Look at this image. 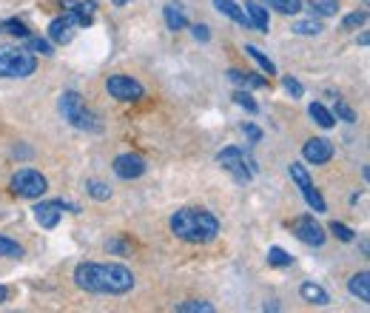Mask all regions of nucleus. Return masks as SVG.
<instances>
[{
  "label": "nucleus",
  "mask_w": 370,
  "mask_h": 313,
  "mask_svg": "<svg viewBox=\"0 0 370 313\" xmlns=\"http://www.w3.org/2000/svg\"><path fill=\"white\" fill-rule=\"evenodd\" d=\"M74 282L77 288L89 290V293H128L134 288V273L125 265H97V262H86L77 265L74 271Z\"/></svg>",
  "instance_id": "f257e3e1"
},
{
  "label": "nucleus",
  "mask_w": 370,
  "mask_h": 313,
  "mask_svg": "<svg viewBox=\"0 0 370 313\" xmlns=\"http://www.w3.org/2000/svg\"><path fill=\"white\" fill-rule=\"evenodd\" d=\"M171 231H174V237L185 239V242L203 245L220 234V220L200 208H182L171 217Z\"/></svg>",
  "instance_id": "f03ea898"
},
{
  "label": "nucleus",
  "mask_w": 370,
  "mask_h": 313,
  "mask_svg": "<svg viewBox=\"0 0 370 313\" xmlns=\"http://www.w3.org/2000/svg\"><path fill=\"white\" fill-rule=\"evenodd\" d=\"M60 111H63V117H66L74 128H80V131H100L97 114H94L91 108H86V103H83V97H80L77 91H66V94L60 97Z\"/></svg>",
  "instance_id": "7ed1b4c3"
},
{
  "label": "nucleus",
  "mask_w": 370,
  "mask_h": 313,
  "mask_svg": "<svg viewBox=\"0 0 370 313\" xmlns=\"http://www.w3.org/2000/svg\"><path fill=\"white\" fill-rule=\"evenodd\" d=\"M35 57L21 49H0V77H29L35 74Z\"/></svg>",
  "instance_id": "20e7f679"
},
{
  "label": "nucleus",
  "mask_w": 370,
  "mask_h": 313,
  "mask_svg": "<svg viewBox=\"0 0 370 313\" xmlns=\"http://www.w3.org/2000/svg\"><path fill=\"white\" fill-rule=\"evenodd\" d=\"M9 186H12V191L18 197H26V200H38V197H43L49 191V180L40 171H35V169H21L12 177Z\"/></svg>",
  "instance_id": "39448f33"
},
{
  "label": "nucleus",
  "mask_w": 370,
  "mask_h": 313,
  "mask_svg": "<svg viewBox=\"0 0 370 313\" xmlns=\"http://www.w3.org/2000/svg\"><path fill=\"white\" fill-rule=\"evenodd\" d=\"M217 163L234 177V180H240V183H248L251 177H254V171L245 166V154L237 148V145H228V148H223L220 154H217Z\"/></svg>",
  "instance_id": "423d86ee"
},
{
  "label": "nucleus",
  "mask_w": 370,
  "mask_h": 313,
  "mask_svg": "<svg viewBox=\"0 0 370 313\" xmlns=\"http://www.w3.org/2000/svg\"><path fill=\"white\" fill-rule=\"evenodd\" d=\"M291 180L299 186V191H302L305 203H308V205H310L316 214H325V211H327V205H325L322 194L313 188V183H310V177H308V169H305V166H299V163H291Z\"/></svg>",
  "instance_id": "0eeeda50"
},
{
  "label": "nucleus",
  "mask_w": 370,
  "mask_h": 313,
  "mask_svg": "<svg viewBox=\"0 0 370 313\" xmlns=\"http://www.w3.org/2000/svg\"><path fill=\"white\" fill-rule=\"evenodd\" d=\"M106 89H108L111 97H117V100H123V103H134V100H142V97H145V89H142L137 80L125 77V74L108 77V80H106Z\"/></svg>",
  "instance_id": "6e6552de"
},
{
  "label": "nucleus",
  "mask_w": 370,
  "mask_h": 313,
  "mask_svg": "<svg viewBox=\"0 0 370 313\" xmlns=\"http://www.w3.org/2000/svg\"><path fill=\"white\" fill-rule=\"evenodd\" d=\"M66 208H74V205H66V203H60V200L38 203V205H35V220H38L40 228H57V222H60V217H63ZM74 211H77V208H74Z\"/></svg>",
  "instance_id": "1a4fd4ad"
},
{
  "label": "nucleus",
  "mask_w": 370,
  "mask_h": 313,
  "mask_svg": "<svg viewBox=\"0 0 370 313\" xmlns=\"http://www.w3.org/2000/svg\"><path fill=\"white\" fill-rule=\"evenodd\" d=\"M114 174L120 180H137L145 174V160L140 154H120L114 160Z\"/></svg>",
  "instance_id": "9d476101"
},
{
  "label": "nucleus",
  "mask_w": 370,
  "mask_h": 313,
  "mask_svg": "<svg viewBox=\"0 0 370 313\" xmlns=\"http://www.w3.org/2000/svg\"><path fill=\"white\" fill-rule=\"evenodd\" d=\"M293 234H296L305 245H313V248L325 245V231H322V225L313 222V217H299V220L293 222Z\"/></svg>",
  "instance_id": "9b49d317"
},
{
  "label": "nucleus",
  "mask_w": 370,
  "mask_h": 313,
  "mask_svg": "<svg viewBox=\"0 0 370 313\" xmlns=\"http://www.w3.org/2000/svg\"><path fill=\"white\" fill-rule=\"evenodd\" d=\"M302 154H305V160H308V163H313V166H325V163H330V156H333V145H330L325 137H313V140L305 142Z\"/></svg>",
  "instance_id": "f8f14e48"
},
{
  "label": "nucleus",
  "mask_w": 370,
  "mask_h": 313,
  "mask_svg": "<svg viewBox=\"0 0 370 313\" xmlns=\"http://www.w3.org/2000/svg\"><path fill=\"white\" fill-rule=\"evenodd\" d=\"M214 6H217V12L220 15H225V18H231L234 23H240V26H251V21H248V15L234 4V0H214Z\"/></svg>",
  "instance_id": "ddd939ff"
},
{
  "label": "nucleus",
  "mask_w": 370,
  "mask_h": 313,
  "mask_svg": "<svg viewBox=\"0 0 370 313\" xmlns=\"http://www.w3.org/2000/svg\"><path fill=\"white\" fill-rule=\"evenodd\" d=\"M72 35H74V29H72V21H69V18H57V21H52V26H49V38H52L55 43H69Z\"/></svg>",
  "instance_id": "4468645a"
},
{
  "label": "nucleus",
  "mask_w": 370,
  "mask_h": 313,
  "mask_svg": "<svg viewBox=\"0 0 370 313\" xmlns=\"http://www.w3.org/2000/svg\"><path fill=\"white\" fill-rule=\"evenodd\" d=\"M350 293L353 296H359L361 302H370V273L367 271H361V273H356L353 279H350Z\"/></svg>",
  "instance_id": "2eb2a0df"
},
{
  "label": "nucleus",
  "mask_w": 370,
  "mask_h": 313,
  "mask_svg": "<svg viewBox=\"0 0 370 313\" xmlns=\"http://www.w3.org/2000/svg\"><path fill=\"white\" fill-rule=\"evenodd\" d=\"M299 296H302L305 302H310V305H327L325 288H319V285H313V282H305V285L299 288Z\"/></svg>",
  "instance_id": "dca6fc26"
},
{
  "label": "nucleus",
  "mask_w": 370,
  "mask_h": 313,
  "mask_svg": "<svg viewBox=\"0 0 370 313\" xmlns=\"http://www.w3.org/2000/svg\"><path fill=\"white\" fill-rule=\"evenodd\" d=\"M248 21H251V26L257 29V32H268V12L259 6V4H254V0H251V4H248Z\"/></svg>",
  "instance_id": "f3484780"
},
{
  "label": "nucleus",
  "mask_w": 370,
  "mask_h": 313,
  "mask_svg": "<svg viewBox=\"0 0 370 313\" xmlns=\"http://www.w3.org/2000/svg\"><path fill=\"white\" fill-rule=\"evenodd\" d=\"M165 23H168V29H174V32H179V29L189 26V21H185V15H182V9H179L176 4H168V6H165Z\"/></svg>",
  "instance_id": "a211bd4d"
},
{
  "label": "nucleus",
  "mask_w": 370,
  "mask_h": 313,
  "mask_svg": "<svg viewBox=\"0 0 370 313\" xmlns=\"http://www.w3.org/2000/svg\"><path fill=\"white\" fill-rule=\"evenodd\" d=\"M310 12L319 18H333L339 12V0H310Z\"/></svg>",
  "instance_id": "6ab92c4d"
},
{
  "label": "nucleus",
  "mask_w": 370,
  "mask_h": 313,
  "mask_svg": "<svg viewBox=\"0 0 370 313\" xmlns=\"http://www.w3.org/2000/svg\"><path fill=\"white\" fill-rule=\"evenodd\" d=\"M308 111H310V117H313V120H316L322 128H333V125H336V117H333V114H330V111H327L322 103H313Z\"/></svg>",
  "instance_id": "aec40b11"
},
{
  "label": "nucleus",
  "mask_w": 370,
  "mask_h": 313,
  "mask_svg": "<svg viewBox=\"0 0 370 313\" xmlns=\"http://www.w3.org/2000/svg\"><path fill=\"white\" fill-rule=\"evenodd\" d=\"M268 6H274L279 15H296L302 9V0H268Z\"/></svg>",
  "instance_id": "412c9836"
},
{
  "label": "nucleus",
  "mask_w": 370,
  "mask_h": 313,
  "mask_svg": "<svg viewBox=\"0 0 370 313\" xmlns=\"http://www.w3.org/2000/svg\"><path fill=\"white\" fill-rule=\"evenodd\" d=\"M176 310H179V313H211V310H214V305L191 299V302H179V305H176Z\"/></svg>",
  "instance_id": "4be33fe9"
},
{
  "label": "nucleus",
  "mask_w": 370,
  "mask_h": 313,
  "mask_svg": "<svg viewBox=\"0 0 370 313\" xmlns=\"http://www.w3.org/2000/svg\"><path fill=\"white\" fill-rule=\"evenodd\" d=\"M0 256H6V259H21L23 256V248L6 237H0Z\"/></svg>",
  "instance_id": "5701e85b"
},
{
  "label": "nucleus",
  "mask_w": 370,
  "mask_h": 313,
  "mask_svg": "<svg viewBox=\"0 0 370 313\" xmlns=\"http://www.w3.org/2000/svg\"><path fill=\"white\" fill-rule=\"evenodd\" d=\"M245 52H248V55H251V57H254V60H257V63L265 69V74H276V66H274V63H271V60H268V57H265V55H262L257 46H245Z\"/></svg>",
  "instance_id": "b1692460"
},
{
  "label": "nucleus",
  "mask_w": 370,
  "mask_h": 313,
  "mask_svg": "<svg viewBox=\"0 0 370 313\" xmlns=\"http://www.w3.org/2000/svg\"><path fill=\"white\" fill-rule=\"evenodd\" d=\"M228 77H231L234 83H240V86H265V80H262V77H251V74L237 72V69H231V72H228Z\"/></svg>",
  "instance_id": "393cba45"
},
{
  "label": "nucleus",
  "mask_w": 370,
  "mask_h": 313,
  "mask_svg": "<svg viewBox=\"0 0 370 313\" xmlns=\"http://www.w3.org/2000/svg\"><path fill=\"white\" fill-rule=\"evenodd\" d=\"M268 262H271V265H276V268H288V265L293 262V256H291V254H285L282 248H271V251H268Z\"/></svg>",
  "instance_id": "a878e982"
},
{
  "label": "nucleus",
  "mask_w": 370,
  "mask_h": 313,
  "mask_svg": "<svg viewBox=\"0 0 370 313\" xmlns=\"http://www.w3.org/2000/svg\"><path fill=\"white\" fill-rule=\"evenodd\" d=\"M293 32H296V35H319V32H322V23H319V21H299V23L293 26Z\"/></svg>",
  "instance_id": "bb28decb"
},
{
  "label": "nucleus",
  "mask_w": 370,
  "mask_h": 313,
  "mask_svg": "<svg viewBox=\"0 0 370 313\" xmlns=\"http://www.w3.org/2000/svg\"><path fill=\"white\" fill-rule=\"evenodd\" d=\"M234 103H237V106H242V108H245V111H251V114H257V111H259V106L251 100V94H248V91H234Z\"/></svg>",
  "instance_id": "cd10ccee"
},
{
  "label": "nucleus",
  "mask_w": 370,
  "mask_h": 313,
  "mask_svg": "<svg viewBox=\"0 0 370 313\" xmlns=\"http://www.w3.org/2000/svg\"><path fill=\"white\" fill-rule=\"evenodd\" d=\"M29 52H38V55H52V46L49 40H40V38H29Z\"/></svg>",
  "instance_id": "c85d7f7f"
},
{
  "label": "nucleus",
  "mask_w": 370,
  "mask_h": 313,
  "mask_svg": "<svg viewBox=\"0 0 370 313\" xmlns=\"http://www.w3.org/2000/svg\"><path fill=\"white\" fill-rule=\"evenodd\" d=\"M89 194H91L94 200H108V197H111V191H108L103 183H97V180L89 183Z\"/></svg>",
  "instance_id": "c756f323"
},
{
  "label": "nucleus",
  "mask_w": 370,
  "mask_h": 313,
  "mask_svg": "<svg viewBox=\"0 0 370 313\" xmlns=\"http://www.w3.org/2000/svg\"><path fill=\"white\" fill-rule=\"evenodd\" d=\"M282 86H285V91H288L291 97H302V94H305L302 83H299V80H293V77H285V80H282Z\"/></svg>",
  "instance_id": "7c9ffc66"
},
{
  "label": "nucleus",
  "mask_w": 370,
  "mask_h": 313,
  "mask_svg": "<svg viewBox=\"0 0 370 313\" xmlns=\"http://www.w3.org/2000/svg\"><path fill=\"white\" fill-rule=\"evenodd\" d=\"M330 231H333L342 242H350V239H353V231H350L347 225H342V222H330Z\"/></svg>",
  "instance_id": "2f4dec72"
},
{
  "label": "nucleus",
  "mask_w": 370,
  "mask_h": 313,
  "mask_svg": "<svg viewBox=\"0 0 370 313\" xmlns=\"http://www.w3.org/2000/svg\"><path fill=\"white\" fill-rule=\"evenodd\" d=\"M364 21H367V15H364V12H353V15H347V18H344V29L364 26Z\"/></svg>",
  "instance_id": "473e14b6"
},
{
  "label": "nucleus",
  "mask_w": 370,
  "mask_h": 313,
  "mask_svg": "<svg viewBox=\"0 0 370 313\" xmlns=\"http://www.w3.org/2000/svg\"><path fill=\"white\" fill-rule=\"evenodd\" d=\"M336 114L344 120V123H353L356 120V114H353V108L347 106V103H342V100H336Z\"/></svg>",
  "instance_id": "72a5a7b5"
},
{
  "label": "nucleus",
  "mask_w": 370,
  "mask_h": 313,
  "mask_svg": "<svg viewBox=\"0 0 370 313\" xmlns=\"http://www.w3.org/2000/svg\"><path fill=\"white\" fill-rule=\"evenodd\" d=\"M6 32H9V35H18V38H26V35H29L21 21H9V23H6Z\"/></svg>",
  "instance_id": "f704fd0d"
},
{
  "label": "nucleus",
  "mask_w": 370,
  "mask_h": 313,
  "mask_svg": "<svg viewBox=\"0 0 370 313\" xmlns=\"http://www.w3.org/2000/svg\"><path fill=\"white\" fill-rule=\"evenodd\" d=\"M191 32H194V38H197V40H203V43H208V40H211L208 26H191Z\"/></svg>",
  "instance_id": "c9c22d12"
},
{
  "label": "nucleus",
  "mask_w": 370,
  "mask_h": 313,
  "mask_svg": "<svg viewBox=\"0 0 370 313\" xmlns=\"http://www.w3.org/2000/svg\"><path fill=\"white\" fill-rule=\"evenodd\" d=\"M245 134H248L254 142H259V137H262V131H259L257 125H245Z\"/></svg>",
  "instance_id": "e433bc0d"
},
{
  "label": "nucleus",
  "mask_w": 370,
  "mask_h": 313,
  "mask_svg": "<svg viewBox=\"0 0 370 313\" xmlns=\"http://www.w3.org/2000/svg\"><path fill=\"white\" fill-rule=\"evenodd\" d=\"M6 299H9V288L0 285V302H6Z\"/></svg>",
  "instance_id": "4c0bfd02"
},
{
  "label": "nucleus",
  "mask_w": 370,
  "mask_h": 313,
  "mask_svg": "<svg viewBox=\"0 0 370 313\" xmlns=\"http://www.w3.org/2000/svg\"><path fill=\"white\" fill-rule=\"evenodd\" d=\"M111 4H114V6H125V4H128V0H111Z\"/></svg>",
  "instance_id": "58836bf2"
}]
</instances>
